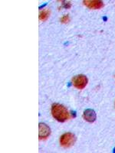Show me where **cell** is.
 Instances as JSON below:
<instances>
[{
	"mask_svg": "<svg viewBox=\"0 0 115 153\" xmlns=\"http://www.w3.org/2000/svg\"><path fill=\"white\" fill-rule=\"evenodd\" d=\"M52 115L58 122H65L70 119V113L67 108L59 103H54L52 106Z\"/></svg>",
	"mask_w": 115,
	"mask_h": 153,
	"instance_id": "obj_1",
	"label": "cell"
},
{
	"mask_svg": "<svg viewBox=\"0 0 115 153\" xmlns=\"http://www.w3.org/2000/svg\"><path fill=\"white\" fill-rule=\"evenodd\" d=\"M76 141V137L72 132H65L60 137V145L64 148L72 147Z\"/></svg>",
	"mask_w": 115,
	"mask_h": 153,
	"instance_id": "obj_2",
	"label": "cell"
},
{
	"mask_svg": "<svg viewBox=\"0 0 115 153\" xmlns=\"http://www.w3.org/2000/svg\"><path fill=\"white\" fill-rule=\"evenodd\" d=\"M72 80L74 87H75V88L78 89V90L84 89V87L87 86V82H88L87 76H86L85 75L83 74L76 75V76H74Z\"/></svg>",
	"mask_w": 115,
	"mask_h": 153,
	"instance_id": "obj_3",
	"label": "cell"
},
{
	"mask_svg": "<svg viewBox=\"0 0 115 153\" xmlns=\"http://www.w3.org/2000/svg\"><path fill=\"white\" fill-rule=\"evenodd\" d=\"M51 135L50 127L46 123H41L38 124V137L39 139H46Z\"/></svg>",
	"mask_w": 115,
	"mask_h": 153,
	"instance_id": "obj_4",
	"label": "cell"
},
{
	"mask_svg": "<svg viewBox=\"0 0 115 153\" xmlns=\"http://www.w3.org/2000/svg\"><path fill=\"white\" fill-rule=\"evenodd\" d=\"M83 3L90 9H100L104 7V2L100 0H84Z\"/></svg>",
	"mask_w": 115,
	"mask_h": 153,
	"instance_id": "obj_5",
	"label": "cell"
},
{
	"mask_svg": "<svg viewBox=\"0 0 115 153\" xmlns=\"http://www.w3.org/2000/svg\"><path fill=\"white\" fill-rule=\"evenodd\" d=\"M83 118L88 123H94L97 119V115L94 110L87 109L85 110L83 113Z\"/></svg>",
	"mask_w": 115,
	"mask_h": 153,
	"instance_id": "obj_6",
	"label": "cell"
},
{
	"mask_svg": "<svg viewBox=\"0 0 115 153\" xmlns=\"http://www.w3.org/2000/svg\"><path fill=\"white\" fill-rule=\"evenodd\" d=\"M50 16V11L49 10H42L39 12V20L42 22L46 21Z\"/></svg>",
	"mask_w": 115,
	"mask_h": 153,
	"instance_id": "obj_7",
	"label": "cell"
},
{
	"mask_svg": "<svg viewBox=\"0 0 115 153\" xmlns=\"http://www.w3.org/2000/svg\"><path fill=\"white\" fill-rule=\"evenodd\" d=\"M70 22V17L68 15H65V16H62V18L61 19V22L63 24H67Z\"/></svg>",
	"mask_w": 115,
	"mask_h": 153,
	"instance_id": "obj_8",
	"label": "cell"
},
{
	"mask_svg": "<svg viewBox=\"0 0 115 153\" xmlns=\"http://www.w3.org/2000/svg\"><path fill=\"white\" fill-rule=\"evenodd\" d=\"M64 3H63V6L65 8H66V9H70L71 8V6H72V4H71V2H63Z\"/></svg>",
	"mask_w": 115,
	"mask_h": 153,
	"instance_id": "obj_9",
	"label": "cell"
}]
</instances>
